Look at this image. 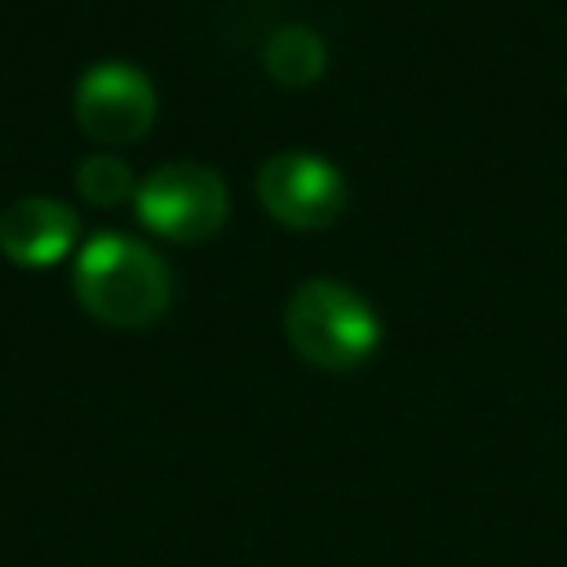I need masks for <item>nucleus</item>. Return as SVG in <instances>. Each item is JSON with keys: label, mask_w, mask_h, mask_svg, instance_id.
<instances>
[{"label": "nucleus", "mask_w": 567, "mask_h": 567, "mask_svg": "<svg viewBox=\"0 0 567 567\" xmlns=\"http://www.w3.org/2000/svg\"><path fill=\"white\" fill-rule=\"evenodd\" d=\"M261 66L275 84L284 89H306L323 75L328 66V44L315 27L306 22H288L279 31H270V40L261 44Z\"/></svg>", "instance_id": "nucleus-7"}, {"label": "nucleus", "mask_w": 567, "mask_h": 567, "mask_svg": "<svg viewBox=\"0 0 567 567\" xmlns=\"http://www.w3.org/2000/svg\"><path fill=\"white\" fill-rule=\"evenodd\" d=\"M137 221L168 244H204L226 226V177L199 159H173L151 168L133 190Z\"/></svg>", "instance_id": "nucleus-3"}, {"label": "nucleus", "mask_w": 567, "mask_h": 567, "mask_svg": "<svg viewBox=\"0 0 567 567\" xmlns=\"http://www.w3.org/2000/svg\"><path fill=\"white\" fill-rule=\"evenodd\" d=\"M75 190H80L93 208H115V204L133 199L137 182H133V168H128L120 155L97 151V155H84V159L75 164Z\"/></svg>", "instance_id": "nucleus-8"}, {"label": "nucleus", "mask_w": 567, "mask_h": 567, "mask_svg": "<svg viewBox=\"0 0 567 567\" xmlns=\"http://www.w3.org/2000/svg\"><path fill=\"white\" fill-rule=\"evenodd\" d=\"M75 124L106 146H128L155 124V84L133 62H93L71 93Z\"/></svg>", "instance_id": "nucleus-5"}, {"label": "nucleus", "mask_w": 567, "mask_h": 567, "mask_svg": "<svg viewBox=\"0 0 567 567\" xmlns=\"http://www.w3.org/2000/svg\"><path fill=\"white\" fill-rule=\"evenodd\" d=\"M284 337L319 372H354L381 346V319L341 279H306L284 301Z\"/></svg>", "instance_id": "nucleus-2"}, {"label": "nucleus", "mask_w": 567, "mask_h": 567, "mask_svg": "<svg viewBox=\"0 0 567 567\" xmlns=\"http://www.w3.org/2000/svg\"><path fill=\"white\" fill-rule=\"evenodd\" d=\"M346 177L315 151H279L257 168V204L288 230H323L346 213Z\"/></svg>", "instance_id": "nucleus-4"}, {"label": "nucleus", "mask_w": 567, "mask_h": 567, "mask_svg": "<svg viewBox=\"0 0 567 567\" xmlns=\"http://www.w3.org/2000/svg\"><path fill=\"white\" fill-rule=\"evenodd\" d=\"M75 239H80V217L62 199L27 195L0 213V252L13 266H31V270L53 266L75 248Z\"/></svg>", "instance_id": "nucleus-6"}, {"label": "nucleus", "mask_w": 567, "mask_h": 567, "mask_svg": "<svg viewBox=\"0 0 567 567\" xmlns=\"http://www.w3.org/2000/svg\"><path fill=\"white\" fill-rule=\"evenodd\" d=\"M71 288L97 323L151 328L155 319H164L173 301V270L151 244L120 230H97L75 252Z\"/></svg>", "instance_id": "nucleus-1"}]
</instances>
